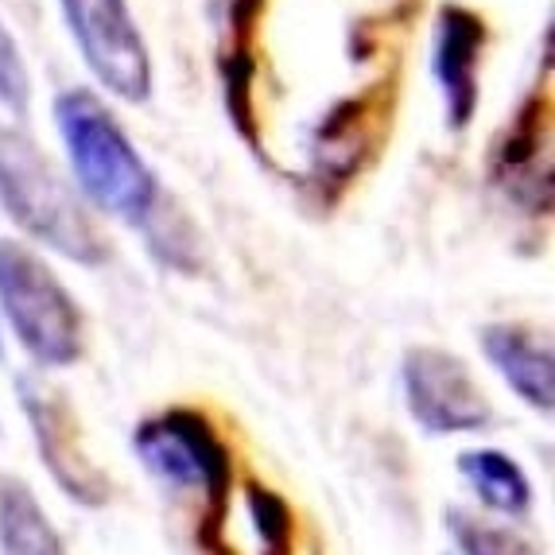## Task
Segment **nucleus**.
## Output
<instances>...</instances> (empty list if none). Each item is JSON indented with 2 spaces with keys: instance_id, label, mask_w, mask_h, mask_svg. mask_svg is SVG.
Instances as JSON below:
<instances>
[{
  "instance_id": "f257e3e1",
  "label": "nucleus",
  "mask_w": 555,
  "mask_h": 555,
  "mask_svg": "<svg viewBox=\"0 0 555 555\" xmlns=\"http://www.w3.org/2000/svg\"><path fill=\"white\" fill-rule=\"evenodd\" d=\"M55 129L63 137L66 159L78 179V191L109 218L129 225H144L159 206L156 171L144 164L129 132L105 102L86 86L63 90L55 98Z\"/></svg>"
},
{
  "instance_id": "f03ea898",
  "label": "nucleus",
  "mask_w": 555,
  "mask_h": 555,
  "mask_svg": "<svg viewBox=\"0 0 555 555\" xmlns=\"http://www.w3.org/2000/svg\"><path fill=\"white\" fill-rule=\"evenodd\" d=\"M0 206L31 241L75 264L98 269L109 257L102 230L66 179L12 125H0Z\"/></svg>"
},
{
  "instance_id": "7ed1b4c3",
  "label": "nucleus",
  "mask_w": 555,
  "mask_h": 555,
  "mask_svg": "<svg viewBox=\"0 0 555 555\" xmlns=\"http://www.w3.org/2000/svg\"><path fill=\"white\" fill-rule=\"evenodd\" d=\"M140 463L149 466L164 486L203 498V540L214 555H225L222 532L230 517V481L233 459L218 427L198 408H167L159 416L144 420L132 431Z\"/></svg>"
},
{
  "instance_id": "20e7f679",
  "label": "nucleus",
  "mask_w": 555,
  "mask_h": 555,
  "mask_svg": "<svg viewBox=\"0 0 555 555\" xmlns=\"http://www.w3.org/2000/svg\"><path fill=\"white\" fill-rule=\"evenodd\" d=\"M0 311L16 343L43 370H63L82 358L86 323L78 299L20 241H0Z\"/></svg>"
},
{
  "instance_id": "39448f33",
  "label": "nucleus",
  "mask_w": 555,
  "mask_h": 555,
  "mask_svg": "<svg viewBox=\"0 0 555 555\" xmlns=\"http://www.w3.org/2000/svg\"><path fill=\"white\" fill-rule=\"evenodd\" d=\"M93 78L129 105L152 98V51L137 28L129 0H59Z\"/></svg>"
},
{
  "instance_id": "423d86ee",
  "label": "nucleus",
  "mask_w": 555,
  "mask_h": 555,
  "mask_svg": "<svg viewBox=\"0 0 555 555\" xmlns=\"http://www.w3.org/2000/svg\"><path fill=\"white\" fill-rule=\"evenodd\" d=\"M408 416L427 436H470L493 424V404L459 353L439 346H412L400 365Z\"/></svg>"
},
{
  "instance_id": "0eeeda50",
  "label": "nucleus",
  "mask_w": 555,
  "mask_h": 555,
  "mask_svg": "<svg viewBox=\"0 0 555 555\" xmlns=\"http://www.w3.org/2000/svg\"><path fill=\"white\" fill-rule=\"evenodd\" d=\"M20 392V412L28 416L36 447L43 454L47 470L59 481V490L66 498H75L78 505H105L109 501V478L90 463V454L78 436V420L70 412V404L63 400V392L51 389L43 377L36 373H20L16 377Z\"/></svg>"
},
{
  "instance_id": "6e6552de",
  "label": "nucleus",
  "mask_w": 555,
  "mask_h": 555,
  "mask_svg": "<svg viewBox=\"0 0 555 555\" xmlns=\"http://www.w3.org/2000/svg\"><path fill=\"white\" fill-rule=\"evenodd\" d=\"M552 102L547 90H532L513 113L509 129L498 140L490 156L493 183L505 191L520 214H547L552 210Z\"/></svg>"
},
{
  "instance_id": "1a4fd4ad",
  "label": "nucleus",
  "mask_w": 555,
  "mask_h": 555,
  "mask_svg": "<svg viewBox=\"0 0 555 555\" xmlns=\"http://www.w3.org/2000/svg\"><path fill=\"white\" fill-rule=\"evenodd\" d=\"M486 43H490V28H486V16L459 0H447L436 12V43H431V75L443 93V113H447V129L463 132L474 120L481 102V55H486Z\"/></svg>"
},
{
  "instance_id": "9d476101",
  "label": "nucleus",
  "mask_w": 555,
  "mask_h": 555,
  "mask_svg": "<svg viewBox=\"0 0 555 555\" xmlns=\"http://www.w3.org/2000/svg\"><path fill=\"white\" fill-rule=\"evenodd\" d=\"M481 353L498 377L544 416L555 408V358L552 338L544 331H532L525 323H490L478 331Z\"/></svg>"
},
{
  "instance_id": "9b49d317",
  "label": "nucleus",
  "mask_w": 555,
  "mask_h": 555,
  "mask_svg": "<svg viewBox=\"0 0 555 555\" xmlns=\"http://www.w3.org/2000/svg\"><path fill=\"white\" fill-rule=\"evenodd\" d=\"M459 474L470 481V490L486 509L501 513V517L520 520L532 509V481L520 470L517 459L493 447H478V451L459 454Z\"/></svg>"
},
{
  "instance_id": "f8f14e48",
  "label": "nucleus",
  "mask_w": 555,
  "mask_h": 555,
  "mask_svg": "<svg viewBox=\"0 0 555 555\" xmlns=\"http://www.w3.org/2000/svg\"><path fill=\"white\" fill-rule=\"evenodd\" d=\"M0 555H66L63 537L20 478H0Z\"/></svg>"
},
{
  "instance_id": "ddd939ff",
  "label": "nucleus",
  "mask_w": 555,
  "mask_h": 555,
  "mask_svg": "<svg viewBox=\"0 0 555 555\" xmlns=\"http://www.w3.org/2000/svg\"><path fill=\"white\" fill-rule=\"evenodd\" d=\"M447 532H451L459 555H540V544L513 525H493L466 509H447Z\"/></svg>"
},
{
  "instance_id": "4468645a",
  "label": "nucleus",
  "mask_w": 555,
  "mask_h": 555,
  "mask_svg": "<svg viewBox=\"0 0 555 555\" xmlns=\"http://www.w3.org/2000/svg\"><path fill=\"white\" fill-rule=\"evenodd\" d=\"M245 501H249V517L260 544H264V555H287V547H292V509H287V501L269 486H257V481L245 490Z\"/></svg>"
},
{
  "instance_id": "2eb2a0df",
  "label": "nucleus",
  "mask_w": 555,
  "mask_h": 555,
  "mask_svg": "<svg viewBox=\"0 0 555 555\" xmlns=\"http://www.w3.org/2000/svg\"><path fill=\"white\" fill-rule=\"evenodd\" d=\"M31 105V78L28 66L20 59L16 39L9 36V28L0 24V113L12 120L28 117Z\"/></svg>"
},
{
  "instance_id": "dca6fc26",
  "label": "nucleus",
  "mask_w": 555,
  "mask_h": 555,
  "mask_svg": "<svg viewBox=\"0 0 555 555\" xmlns=\"http://www.w3.org/2000/svg\"><path fill=\"white\" fill-rule=\"evenodd\" d=\"M0 361H4V334H0Z\"/></svg>"
}]
</instances>
